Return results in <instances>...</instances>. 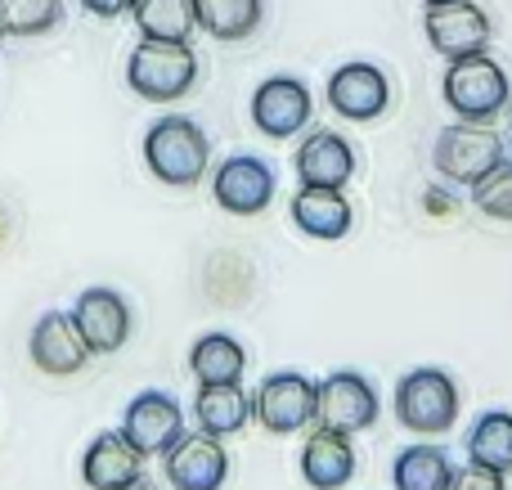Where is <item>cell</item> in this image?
I'll use <instances>...</instances> for the list:
<instances>
[{
    "label": "cell",
    "mask_w": 512,
    "mask_h": 490,
    "mask_svg": "<svg viewBox=\"0 0 512 490\" xmlns=\"http://www.w3.org/2000/svg\"><path fill=\"white\" fill-rule=\"evenodd\" d=\"M144 162L162 185L189 189L203 180L207 162H212V144H207L203 126L189 122V117H158L144 135Z\"/></svg>",
    "instance_id": "6da1fadb"
},
{
    "label": "cell",
    "mask_w": 512,
    "mask_h": 490,
    "mask_svg": "<svg viewBox=\"0 0 512 490\" xmlns=\"http://www.w3.org/2000/svg\"><path fill=\"white\" fill-rule=\"evenodd\" d=\"M194 77H198V59L189 50V41H153V36H144L131 50V59H126L131 90L144 99H158V104L189 95Z\"/></svg>",
    "instance_id": "7a4b0ae2"
},
{
    "label": "cell",
    "mask_w": 512,
    "mask_h": 490,
    "mask_svg": "<svg viewBox=\"0 0 512 490\" xmlns=\"http://www.w3.org/2000/svg\"><path fill=\"white\" fill-rule=\"evenodd\" d=\"M441 95L463 122H490L508 108V72L486 50L468 54V59H450Z\"/></svg>",
    "instance_id": "3957f363"
},
{
    "label": "cell",
    "mask_w": 512,
    "mask_h": 490,
    "mask_svg": "<svg viewBox=\"0 0 512 490\" xmlns=\"http://www.w3.org/2000/svg\"><path fill=\"white\" fill-rule=\"evenodd\" d=\"M432 158H436V171H441L445 180H454V185H463V189L481 185L499 162H508L504 158V135L486 122H463V117L436 135Z\"/></svg>",
    "instance_id": "277c9868"
},
{
    "label": "cell",
    "mask_w": 512,
    "mask_h": 490,
    "mask_svg": "<svg viewBox=\"0 0 512 490\" xmlns=\"http://www.w3.org/2000/svg\"><path fill=\"white\" fill-rule=\"evenodd\" d=\"M396 419L418 437H441L459 419V387L445 369H414L396 387Z\"/></svg>",
    "instance_id": "5b68a950"
},
{
    "label": "cell",
    "mask_w": 512,
    "mask_h": 490,
    "mask_svg": "<svg viewBox=\"0 0 512 490\" xmlns=\"http://www.w3.org/2000/svg\"><path fill=\"white\" fill-rule=\"evenodd\" d=\"M252 419L274 437H292L306 423H315V378L297 374V369L261 378L252 396Z\"/></svg>",
    "instance_id": "8992f818"
},
{
    "label": "cell",
    "mask_w": 512,
    "mask_h": 490,
    "mask_svg": "<svg viewBox=\"0 0 512 490\" xmlns=\"http://www.w3.org/2000/svg\"><path fill=\"white\" fill-rule=\"evenodd\" d=\"M373 419H378V392H373V383L364 374L337 369V374L315 383V423L355 437V432L373 428Z\"/></svg>",
    "instance_id": "52a82bcc"
},
{
    "label": "cell",
    "mask_w": 512,
    "mask_h": 490,
    "mask_svg": "<svg viewBox=\"0 0 512 490\" xmlns=\"http://www.w3.org/2000/svg\"><path fill=\"white\" fill-rule=\"evenodd\" d=\"M167 482L176 490H221L230 477V455H225L221 437L207 432H180L176 446L162 455Z\"/></svg>",
    "instance_id": "ba28073f"
},
{
    "label": "cell",
    "mask_w": 512,
    "mask_h": 490,
    "mask_svg": "<svg viewBox=\"0 0 512 490\" xmlns=\"http://www.w3.org/2000/svg\"><path fill=\"white\" fill-rule=\"evenodd\" d=\"M72 320H77V333L86 338L90 356H113L131 338V306L113 288H86V293H77Z\"/></svg>",
    "instance_id": "9c48e42d"
},
{
    "label": "cell",
    "mask_w": 512,
    "mask_h": 490,
    "mask_svg": "<svg viewBox=\"0 0 512 490\" xmlns=\"http://www.w3.org/2000/svg\"><path fill=\"white\" fill-rule=\"evenodd\" d=\"M122 432L135 450H144V459L167 455L176 446V437L185 432V410H180V401L171 392H140L126 405Z\"/></svg>",
    "instance_id": "30bf717a"
},
{
    "label": "cell",
    "mask_w": 512,
    "mask_h": 490,
    "mask_svg": "<svg viewBox=\"0 0 512 490\" xmlns=\"http://www.w3.org/2000/svg\"><path fill=\"white\" fill-rule=\"evenodd\" d=\"M427 41L445 59H468L490 45V18L472 0H445V5H427Z\"/></svg>",
    "instance_id": "8fae6325"
},
{
    "label": "cell",
    "mask_w": 512,
    "mask_h": 490,
    "mask_svg": "<svg viewBox=\"0 0 512 490\" xmlns=\"http://www.w3.org/2000/svg\"><path fill=\"white\" fill-rule=\"evenodd\" d=\"M212 198L234 216H256L270 207L274 198V171L270 162L252 158V153H234L216 167L212 176Z\"/></svg>",
    "instance_id": "7c38bea8"
},
{
    "label": "cell",
    "mask_w": 512,
    "mask_h": 490,
    "mask_svg": "<svg viewBox=\"0 0 512 490\" xmlns=\"http://www.w3.org/2000/svg\"><path fill=\"white\" fill-rule=\"evenodd\" d=\"M27 351H32V365L50 378H72L81 374V365L90 360L86 338L77 333V320L72 311H45L36 320L32 338H27Z\"/></svg>",
    "instance_id": "4fadbf2b"
},
{
    "label": "cell",
    "mask_w": 512,
    "mask_h": 490,
    "mask_svg": "<svg viewBox=\"0 0 512 490\" xmlns=\"http://www.w3.org/2000/svg\"><path fill=\"white\" fill-rule=\"evenodd\" d=\"M328 104H333V113L351 117V122H373L391 104L387 72L373 68V63H342L328 77Z\"/></svg>",
    "instance_id": "5bb4252c"
},
{
    "label": "cell",
    "mask_w": 512,
    "mask_h": 490,
    "mask_svg": "<svg viewBox=\"0 0 512 490\" xmlns=\"http://www.w3.org/2000/svg\"><path fill=\"white\" fill-rule=\"evenodd\" d=\"M252 122L270 140H292L310 122V90L297 77H270L252 95Z\"/></svg>",
    "instance_id": "9a60e30c"
},
{
    "label": "cell",
    "mask_w": 512,
    "mask_h": 490,
    "mask_svg": "<svg viewBox=\"0 0 512 490\" xmlns=\"http://www.w3.org/2000/svg\"><path fill=\"white\" fill-rule=\"evenodd\" d=\"M81 482L90 490H131L144 482V450H135L126 432H99L81 459Z\"/></svg>",
    "instance_id": "2e32d148"
},
{
    "label": "cell",
    "mask_w": 512,
    "mask_h": 490,
    "mask_svg": "<svg viewBox=\"0 0 512 490\" xmlns=\"http://www.w3.org/2000/svg\"><path fill=\"white\" fill-rule=\"evenodd\" d=\"M301 477H306L315 490H342L355 477L351 437L319 423V428L306 437V446H301Z\"/></svg>",
    "instance_id": "e0dca14e"
},
{
    "label": "cell",
    "mask_w": 512,
    "mask_h": 490,
    "mask_svg": "<svg viewBox=\"0 0 512 490\" xmlns=\"http://www.w3.org/2000/svg\"><path fill=\"white\" fill-rule=\"evenodd\" d=\"M297 176L301 185L319 189H342L355 176V149L346 135L337 131H310L297 149Z\"/></svg>",
    "instance_id": "ac0fdd59"
},
{
    "label": "cell",
    "mask_w": 512,
    "mask_h": 490,
    "mask_svg": "<svg viewBox=\"0 0 512 490\" xmlns=\"http://www.w3.org/2000/svg\"><path fill=\"white\" fill-rule=\"evenodd\" d=\"M292 221H297L301 234H310V239H346V230H351L355 212L351 203H346L342 189H319V185H301L297 194H292Z\"/></svg>",
    "instance_id": "d6986e66"
},
{
    "label": "cell",
    "mask_w": 512,
    "mask_h": 490,
    "mask_svg": "<svg viewBox=\"0 0 512 490\" xmlns=\"http://www.w3.org/2000/svg\"><path fill=\"white\" fill-rule=\"evenodd\" d=\"M194 419H198V432L207 437H234V432L248 428L252 419V396L243 392L239 383H198V396H194Z\"/></svg>",
    "instance_id": "ffe728a7"
},
{
    "label": "cell",
    "mask_w": 512,
    "mask_h": 490,
    "mask_svg": "<svg viewBox=\"0 0 512 490\" xmlns=\"http://www.w3.org/2000/svg\"><path fill=\"white\" fill-rule=\"evenodd\" d=\"M243 369H248V351L230 333H203L189 347V374L198 383H239Z\"/></svg>",
    "instance_id": "44dd1931"
},
{
    "label": "cell",
    "mask_w": 512,
    "mask_h": 490,
    "mask_svg": "<svg viewBox=\"0 0 512 490\" xmlns=\"http://www.w3.org/2000/svg\"><path fill=\"white\" fill-rule=\"evenodd\" d=\"M131 18L140 36L153 41H189L198 27V5L194 0H135Z\"/></svg>",
    "instance_id": "7402d4cb"
},
{
    "label": "cell",
    "mask_w": 512,
    "mask_h": 490,
    "mask_svg": "<svg viewBox=\"0 0 512 490\" xmlns=\"http://www.w3.org/2000/svg\"><path fill=\"white\" fill-rule=\"evenodd\" d=\"M454 468L441 446H409L391 464V486L396 490H450Z\"/></svg>",
    "instance_id": "603a6c76"
},
{
    "label": "cell",
    "mask_w": 512,
    "mask_h": 490,
    "mask_svg": "<svg viewBox=\"0 0 512 490\" xmlns=\"http://www.w3.org/2000/svg\"><path fill=\"white\" fill-rule=\"evenodd\" d=\"M198 27L216 41H243L261 27V0H194Z\"/></svg>",
    "instance_id": "cb8c5ba5"
},
{
    "label": "cell",
    "mask_w": 512,
    "mask_h": 490,
    "mask_svg": "<svg viewBox=\"0 0 512 490\" xmlns=\"http://www.w3.org/2000/svg\"><path fill=\"white\" fill-rule=\"evenodd\" d=\"M468 459L499 468V473H512V414L508 410H486L472 423Z\"/></svg>",
    "instance_id": "d4e9b609"
},
{
    "label": "cell",
    "mask_w": 512,
    "mask_h": 490,
    "mask_svg": "<svg viewBox=\"0 0 512 490\" xmlns=\"http://www.w3.org/2000/svg\"><path fill=\"white\" fill-rule=\"evenodd\" d=\"M63 18V0H0V36H41Z\"/></svg>",
    "instance_id": "484cf974"
},
{
    "label": "cell",
    "mask_w": 512,
    "mask_h": 490,
    "mask_svg": "<svg viewBox=\"0 0 512 490\" xmlns=\"http://www.w3.org/2000/svg\"><path fill=\"white\" fill-rule=\"evenodd\" d=\"M472 203L495 221H512V162H499L481 185H472Z\"/></svg>",
    "instance_id": "4316f807"
},
{
    "label": "cell",
    "mask_w": 512,
    "mask_h": 490,
    "mask_svg": "<svg viewBox=\"0 0 512 490\" xmlns=\"http://www.w3.org/2000/svg\"><path fill=\"white\" fill-rule=\"evenodd\" d=\"M504 477H508V473H499V468H490V464H477V459H468V468H463V473H454L450 490H508Z\"/></svg>",
    "instance_id": "83f0119b"
},
{
    "label": "cell",
    "mask_w": 512,
    "mask_h": 490,
    "mask_svg": "<svg viewBox=\"0 0 512 490\" xmlns=\"http://www.w3.org/2000/svg\"><path fill=\"white\" fill-rule=\"evenodd\" d=\"M77 5L90 9V14H99V18H122V14H131L135 0H77Z\"/></svg>",
    "instance_id": "f1b7e54d"
},
{
    "label": "cell",
    "mask_w": 512,
    "mask_h": 490,
    "mask_svg": "<svg viewBox=\"0 0 512 490\" xmlns=\"http://www.w3.org/2000/svg\"><path fill=\"white\" fill-rule=\"evenodd\" d=\"M131 490H158V486H149V482H135Z\"/></svg>",
    "instance_id": "f546056e"
},
{
    "label": "cell",
    "mask_w": 512,
    "mask_h": 490,
    "mask_svg": "<svg viewBox=\"0 0 512 490\" xmlns=\"http://www.w3.org/2000/svg\"><path fill=\"white\" fill-rule=\"evenodd\" d=\"M423 5H445V0H423Z\"/></svg>",
    "instance_id": "4dcf8cb0"
}]
</instances>
